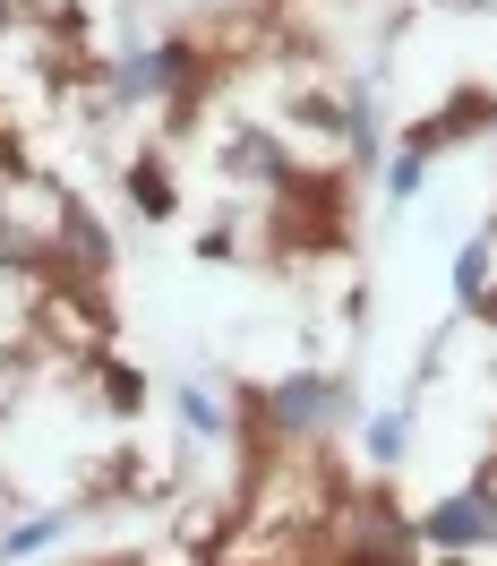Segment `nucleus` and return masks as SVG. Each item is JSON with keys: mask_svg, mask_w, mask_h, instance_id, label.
<instances>
[{"mask_svg": "<svg viewBox=\"0 0 497 566\" xmlns=\"http://www.w3.org/2000/svg\"><path fill=\"white\" fill-rule=\"evenodd\" d=\"M275 412H284V421H318V412H326V387H284V395H275Z\"/></svg>", "mask_w": 497, "mask_h": 566, "instance_id": "2", "label": "nucleus"}, {"mask_svg": "<svg viewBox=\"0 0 497 566\" xmlns=\"http://www.w3.org/2000/svg\"><path fill=\"white\" fill-rule=\"evenodd\" d=\"M163 77H180V52H146L138 70H129V86H163Z\"/></svg>", "mask_w": 497, "mask_h": 566, "instance_id": "3", "label": "nucleus"}, {"mask_svg": "<svg viewBox=\"0 0 497 566\" xmlns=\"http://www.w3.org/2000/svg\"><path fill=\"white\" fill-rule=\"evenodd\" d=\"M429 532H437V541H480V532H489V497L472 490V497H455V506H437Z\"/></svg>", "mask_w": 497, "mask_h": 566, "instance_id": "1", "label": "nucleus"}]
</instances>
